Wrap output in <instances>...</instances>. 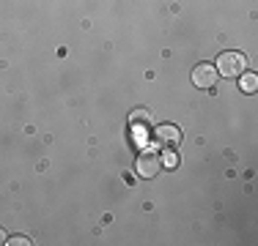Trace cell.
<instances>
[{"mask_svg":"<svg viewBox=\"0 0 258 246\" xmlns=\"http://www.w3.org/2000/svg\"><path fill=\"white\" fill-rule=\"evenodd\" d=\"M214 69H217L220 77L233 79V77H239V74H244V69H247V58H244L242 52H236V49H228V52H220Z\"/></svg>","mask_w":258,"mask_h":246,"instance_id":"cell-1","label":"cell"},{"mask_svg":"<svg viewBox=\"0 0 258 246\" xmlns=\"http://www.w3.org/2000/svg\"><path fill=\"white\" fill-rule=\"evenodd\" d=\"M129 129H132V140L138 145H146L149 143V137H151V118H149V112L146 109H138V112H132V118H129Z\"/></svg>","mask_w":258,"mask_h":246,"instance_id":"cell-2","label":"cell"},{"mask_svg":"<svg viewBox=\"0 0 258 246\" xmlns=\"http://www.w3.org/2000/svg\"><path fill=\"white\" fill-rule=\"evenodd\" d=\"M162 170V153L157 151H143L138 156V175L140 178H154Z\"/></svg>","mask_w":258,"mask_h":246,"instance_id":"cell-3","label":"cell"},{"mask_svg":"<svg viewBox=\"0 0 258 246\" xmlns=\"http://www.w3.org/2000/svg\"><path fill=\"white\" fill-rule=\"evenodd\" d=\"M217 69H214L212 63H198L195 66V71H192V82H195V88H204V90H209V88H214V82H217Z\"/></svg>","mask_w":258,"mask_h":246,"instance_id":"cell-4","label":"cell"},{"mask_svg":"<svg viewBox=\"0 0 258 246\" xmlns=\"http://www.w3.org/2000/svg\"><path fill=\"white\" fill-rule=\"evenodd\" d=\"M154 140L159 145H165V148H176V145H179V140H181V129L165 123V126H159L154 132Z\"/></svg>","mask_w":258,"mask_h":246,"instance_id":"cell-5","label":"cell"},{"mask_svg":"<svg viewBox=\"0 0 258 246\" xmlns=\"http://www.w3.org/2000/svg\"><path fill=\"white\" fill-rule=\"evenodd\" d=\"M239 77H242L239 88H242L244 93H255V88H258V77H255V74H239Z\"/></svg>","mask_w":258,"mask_h":246,"instance_id":"cell-6","label":"cell"},{"mask_svg":"<svg viewBox=\"0 0 258 246\" xmlns=\"http://www.w3.org/2000/svg\"><path fill=\"white\" fill-rule=\"evenodd\" d=\"M176 164H179V156H176V153H165L162 156V167H176Z\"/></svg>","mask_w":258,"mask_h":246,"instance_id":"cell-7","label":"cell"},{"mask_svg":"<svg viewBox=\"0 0 258 246\" xmlns=\"http://www.w3.org/2000/svg\"><path fill=\"white\" fill-rule=\"evenodd\" d=\"M6 243H9V246H28L30 241L25 235H17V238H11V241H6Z\"/></svg>","mask_w":258,"mask_h":246,"instance_id":"cell-8","label":"cell"},{"mask_svg":"<svg viewBox=\"0 0 258 246\" xmlns=\"http://www.w3.org/2000/svg\"><path fill=\"white\" fill-rule=\"evenodd\" d=\"M0 243H6V232L3 230H0Z\"/></svg>","mask_w":258,"mask_h":246,"instance_id":"cell-9","label":"cell"}]
</instances>
